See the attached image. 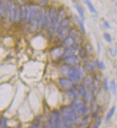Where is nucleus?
<instances>
[{"instance_id": "f257e3e1", "label": "nucleus", "mask_w": 117, "mask_h": 128, "mask_svg": "<svg viewBox=\"0 0 117 128\" xmlns=\"http://www.w3.org/2000/svg\"><path fill=\"white\" fill-rule=\"evenodd\" d=\"M59 112L61 119L73 128L78 123L80 117L75 113L70 105L62 106Z\"/></svg>"}, {"instance_id": "f03ea898", "label": "nucleus", "mask_w": 117, "mask_h": 128, "mask_svg": "<svg viewBox=\"0 0 117 128\" xmlns=\"http://www.w3.org/2000/svg\"><path fill=\"white\" fill-rule=\"evenodd\" d=\"M70 106L79 117L82 116H86L88 114V108L87 105L79 97H76L73 99Z\"/></svg>"}, {"instance_id": "7ed1b4c3", "label": "nucleus", "mask_w": 117, "mask_h": 128, "mask_svg": "<svg viewBox=\"0 0 117 128\" xmlns=\"http://www.w3.org/2000/svg\"><path fill=\"white\" fill-rule=\"evenodd\" d=\"M85 72V70L83 67H78V65L75 67H70L67 76L68 78L74 84L78 82L84 78Z\"/></svg>"}, {"instance_id": "20e7f679", "label": "nucleus", "mask_w": 117, "mask_h": 128, "mask_svg": "<svg viewBox=\"0 0 117 128\" xmlns=\"http://www.w3.org/2000/svg\"><path fill=\"white\" fill-rule=\"evenodd\" d=\"M66 10L60 7L57 10V16H56V19H55V25L52 30V35H58V33L59 31V27H60V24L61 20L66 17Z\"/></svg>"}, {"instance_id": "39448f33", "label": "nucleus", "mask_w": 117, "mask_h": 128, "mask_svg": "<svg viewBox=\"0 0 117 128\" xmlns=\"http://www.w3.org/2000/svg\"><path fill=\"white\" fill-rule=\"evenodd\" d=\"M57 16V10L54 7H51L48 10V25H47V29L48 31L52 34V30L55 25V19Z\"/></svg>"}, {"instance_id": "423d86ee", "label": "nucleus", "mask_w": 117, "mask_h": 128, "mask_svg": "<svg viewBox=\"0 0 117 128\" xmlns=\"http://www.w3.org/2000/svg\"><path fill=\"white\" fill-rule=\"evenodd\" d=\"M30 27L29 29L31 32H35L38 29H40L42 27V12H41V9L39 10L37 12L36 17L33 20L30 22Z\"/></svg>"}, {"instance_id": "0eeeda50", "label": "nucleus", "mask_w": 117, "mask_h": 128, "mask_svg": "<svg viewBox=\"0 0 117 128\" xmlns=\"http://www.w3.org/2000/svg\"><path fill=\"white\" fill-rule=\"evenodd\" d=\"M61 119L60 112L58 110H54L51 112L48 119V127L50 128H57L58 125Z\"/></svg>"}, {"instance_id": "6e6552de", "label": "nucleus", "mask_w": 117, "mask_h": 128, "mask_svg": "<svg viewBox=\"0 0 117 128\" xmlns=\"http://www.w3.org/2000/svg\"><path fill=\"white\" fill-rule=\"evenodd\" d=\"M21 10V15H20V21L25 23L29 20V7L27 4H22L20 6Z\"/></svg>"}, {"instance_id": "1a4fd4ad", "label": "nucleus", "mask_w": 117, "mask_h": 128, "mask_svg": "<svg viewBox=\"0 0 117 128\" xmlns=\"http://www.w3.org/2000/svg\"><path fill=\"white\" fill-rule=\"evenodd\" d=\"M58 83L59 85L65 90H70L73 85L74 84L72 82V81L70 80L69 78H66V77H61V78H59L58 79Z\"/></svg>"}, {"instance_id": "9d476101", "label": "nucleus", "mask_w": 117, "mask_h": 128, "mask_svg": "<svg viewBox=\"0 0 117 128\" xmlns=\"http://www.w3.org/2000/svg\"><path fill=\"white\" fill-rule=\"evenodd\" d=\"M28 7H29V20L28 21L30 22L36 17L37 12H39L40 9L39 8L38 5L34 3L29 4Z\"/></svg>"}, {"instance_id": "9b49d317", "label": "nucleus", "mask_w": 117, "mask_h": 128, "mask_svg": "<svg viewBox=\"0 0 117 128\" xmlns=\"http://www.w3.org/2000/svg\"><path fill=\"white\" fill-rule=\"evenodd\" d=\"M79 61H80L79 57L77 55H73L63 59V62L65 63V64H67L70 67L77 66L79 63Z\"/></svg>"}, {"instance_id": "f8f14e48", "label": "nucleus", "mask_w": 117, "mask_h": 128, "mask_svg": "<svg viewBox=\"0 0 117 128\" xmlns=\"http://www.w3.org/2000/svg\"><path fill=\"white\" fill-rule=\"evenodd\" d=\"M69 36H70L75 43H80L81 41V35L80 32L75 28H70Z\"/></svg>"}, {"instance_id": "ddd939ff", "label": "nucleus", "mask_w": 117, "mask_h": 128, "mask_svg": "<svg viewBox=\"0 0 117 128\" xmlns=\"http://www.w3.org/2000/svg\"><path fill=\"white\" fill-rule=\"evenodd\" d=\"M15 2L12 1H8V8H7V16L9 20H13L14 14H15Z\"/></svg>"}, {"instance_id": "4468645a", "label": "nucleus", "mask_w": 117, "mask_h": 128, "mask_svg": "<svg viewBox=\"0 0 117 128\" xmlns=\"http://www.w3.org/2000/svg\"><path fill=\"white\" fill-rule=\"evenodd\" d=\"M63 51H64V49H63V47H55V48L52 51V58L53 59L56 60L57 59L62 57Z\"/></svg>"}, {"instance_id": "2eb2a0df", "label": "nucleus", "mask_w": 117, "mask_h": 128, "mask_svg": "<svg viewBox=\"0 0 117 128\" xmlns=\"http://www.w3.org/2000/svg\"><path fill=\"white\" fill-rule=\"evenodd\" d=\"M70 33V28H65L60 29L58 33V38L60 41H63L67 37L69 36Z\"/></svg>"}, {"instance_id": "dca6fc26", "label": "nucleus", "mask_w": 117, "mask_h": 128, "mask_svg": "<svg viewBox=\"0 0 117 128\" xmlns=\"http://www.w3.org/2000/svg\"><path fill=\"white\" fill-rule=\"evenodd\" d=\"M42 12V27L46 28L48 25V10L46 9V7H42L41 9Z\"/></svg>"}, {"instance_id": "f3484780", "label": "nucleus", "mask_w": 117, "mask_h": 128, "mask_svg": "<svg viewBox=\"0 0 117 128\" xmlns=\"http://www.w3.org/2000/svg\"><path fill=\"white\" fill-rule=\"evenodd\" d=\"M93 93L91 90H86L85 92L84 93V96H82L84 102L87 105L88 104H91V101H93Z\"/></svg>"}, {"instance_id": "a211bd4d", "label": "nucleus", "mask_w": 117, "mask_h": 128, "mask_svg": "<svg viewBox=\"0 0 117 128\" xmlns=\"http://www.w3.org/2000/svg\"><path fill=\"white\" fill-rule=\"evenodd\" d=\"M8 1H0V17H4L7 15Z\"/></svg>"}, {"instance_id": "6ab92c4d", "label": "nucleus", "mask_w": 117, "mask_h": 128, "mask_svg": "<svg viewBox=\"0 0 117 128\" xmlns=\"http://www.w3.org/2000/svg\"><path fill=\"white\" fill-rule=\"evenodd\" d=\"M93 78L91 77V76H90V75H86V76H85L84 78V79H83V82H82V85H84V87H85V88H88V90L90 89V88H91L92 87V82H93Z\"/></svg>"}, {"instance_id": "aec40b11", "label": "nucleus", "mask_w": 117, "mask_h": 128, "mask_svg": "<svg viewBox=\"0 0 117 128\" xmlns=\"http://www.w3.org/2000/svg\"><path fill=\"white\" fill-rule=\"evenodd\" d=\"M89 125H90V116L86 115L80 122V125H78V128H88Z\"/></svg>"}, {"instance_id": "412c9836", "label": "nucleus", "mask_w": 117, "mask_h": 128, "mask_svg": "<svg viewBox=\"0 0 117 128\" xmlns=\"http://www.w3.org/2000/svg\"><path fill=\"white\" fill-rule=\"evenodd\" d=\"M20 15H21V10L20 6L15 2V14H14V18L13 20L15 22H18L20 20Z\"/></svg>"}, {"instance_id": "4be33fe9", "label": "nucleus", "mask_w": 117, "mask_h": 128, "mask_svg": "<svg viewBox=\"0 0 117 128\" xmlns=\"http://www.w3.org/2000/svg\"><path fill=\"white\" fill-rule=\"evenodd\" d=\"M84 69L85 71H88V72H94L95 70H96V64L94 62H93L92 61H88L87 62L85 65H84Z\"/></svg>"}, {"instance_id": "5701e85b", "label": "nucleus", "mask_w": 117, "mask_h": 128, "mask_svg": "<svg viewBox=\"0 0 117 128\" xmlns=\"http://www.w3.org/2000/svg\"><path fill=\"white\" fill-rule=\"evenodd\" d=\"M74 43H75L74 40L70 36H68L63 41V46L64 48H70V47H71L73 46V44Z\"/></svg>"}, {"instance_id": "b1692460", "label": "nucleus", "mask_w": 117, "mask_h": 128, "mask_svg": "<svg viewBox=\"0 0 117 128\" xmlns=\"http://www.w3.org/2000/svg\"><path fill=\"white\" fill-rule=\"evenodd\" d=\"M67 96L70 99H74L77 96V87L73 85L70 90L67 91Z\"/></svg>"}, {"instance_id": "393cba45", "label": "nucleus", "mask_w": 117, "mask_h": 128, "mask_svg": "<svg viewBox=\"0 0 117 128\" xmlns=\"http://www.w3.org/2000/svg\"><path fill=\"white\" fill-rule=\"evenodd\" d=\"M70 24V20L68 17H65L63 18L60 24V27H59V30L62 29V28H69V25Z\"/></svg>"}, {"instance_id": "a878e982", "label": "nucleus", "mask_w": 117, "mask_h": 128, "mask_svg": "<svg viewBox=\"0 0 117 128\" xmlns=\"http://www.w3.org/2000/svg\"><path fill=\"white\" fill-rule=\"evenodd\" d=\"M74 7H75V8L76 9V10H77V12H78V13L79 16H80V18H81V19H84V9L81 7V5H79L78 3L74 2Z\"/></svg>"}, {"instance_id": "bb28decb", "label": "nucleus", "mask_w": 117, "mask_h": 128, "mask_svg": "<svg viewBox=\"0 0 117 128\" xmlns=\"http://www.w3.org/2000/svg\"><path fill=\"white\" fill-rule=\"evenodd\" d=\"M75 51L73 49V48L70 47V48H66L63 51V58H66V57H70V56H73L74 55V53Z\"/></svg>"}, {"instance_id": "cd10ccee", "label": "nucleus", "mask_w": 117, "mask_h": 128, "mask_svg": "<svg viewBox=\"0 0 117 128\" xmlns=\"http://www.w3.org/2000/svg\"><path fill=\"white\" fill-rule=\"evenodd\" d=\"M86 91V88L85 87H84V85L82 84L79 85L78 87H77V96L78 97H82L84 96V93Z\"/></svg>"}, {"instance_id": "c85d7f7f", "label": "nucleus", "mask_w": 117, "mask_h": 128, "mask_svg": "<svg viewBox=\"0 0 117 128\" xmlns=\"http://www.w3.org/2000/svg\"><path fill=\"white\" fill-rule=\"evenodd\" d=\"M75 20L77 21V23H78L79 26H80V28H81V31H82L83 33H85V26H84V22L82 20V19L80 18V17H78L77 15H75Z\"/></svg>"}, {"instance_id": "c756f323", "label": "nucleus", "mask_w": 117, "mask_h": 128, "mask_svg": "<svg viewBox=\"0 0 117 128\" xmlns=\"http://www.w3.org/2000/svg\"><path fill=\"white\" fill-rule=\"evenodd\" d=\"M84 2H85V4L87 5V7H88V9H89V10H90V12H91V13H93V14H97L96 10L95 9V7H93V5L92 4V3H91L90 1L86 0V1H84Z\"/></svg>"}, {"instance_id": "7c9ffc66", "label": "nucleus", "mask_w": 117, "mask_h": 128, "mask_svg": "<svg viewBox=\"0 0 117 128\" xmlns=\"http://www.w3.org/2000/svg\"><path fill=\"white\" fill-rule=\"evenodd\" d=\"M115 112H116V107H115V106H113V107L109 110V112H108V114H106V119H105V121H106V122H109V121L112 118V116H114Z\"/></svg>"}, {"instance_id": "2f4dec72", "label": "nucleus", "mask_w": 117, "mask_h": 128, "mask_svg": "<svg viewBox=\"0 0 117 128\" xmlns=\"http://www.w3.org/2000/svg\"><path fill=\"white\" fill-rule=\"evenodd\" d=\"M88 53L85 50V48L84 47H80L78 49V56L81 57V59H84L87 57Z\"/></svg>"}, {"instance_id": "473e14b6", "label": "nucleus", "mask_w": 117, "mask_h": 128, "mask_svg": "<svg viewBox=\"0 0 117 128\" xmlns=\"http://www.w3.org/2000/svg\"><path fill=\"white\" fill-rule=\"evenodd\" d=\"M70 66H68L67 64H64L63 66H61L60 67V73H62L63 75H68V72L70 70Z\"/></svg>"}, {"instance_id": "72a5a7b5", "label": "nucleus", "mask_w": 117, "mask_h": 128, "mask_svg": "<svg viewBox=\"0 0 117 128\" xmlns=\"http://www.w3.org/2000/svg\"><path fill=\"white\" fill-rule=\"evenodd\" d=\"M58 128H73L70 125H68L66 122H64L62 119H60L58 125Z\"/></svg>"}, {"instance_id": "f704fd0d", "label": "nucleus", "mask_w": 117, "mask_h": 128, "mask_svg": "<svg viewBox=\"0 0 117 128\" xmlns=\"http://www.w3.org/2000/svg\"><path fill=\"white\" fill-rule=\"evenodd\" d=\"M0 128H8L7 119L4 116H1L0 118Z\"/></svg>"}, {"instance_id": "c9c22d12", "label": "nucleus", "mask_w": 117, "mask_h": 128, "mask_svg": "<svg viewBox=\"0 0 117 128\" xmlns=\"http://www.w3.org/2000/svg\"><path fill=\"white\" fill-rule=\"evenodd\" d=\"M95 64H96V67H97L99 69H100L101 70H105V65H104V64L102 62H100L99 60H96V62H95Z\"/></svg>"}, {"instance_id": "e433bc0d", "label": "nucleus", "mask_w": 117, "mask_h": 128, "mask_svg": "<svg viewBox=\"0 0 117 128\" xmlns=\"http://www.w3.org/2000/svg\"><path fill=\"white\" fill-rule=\"evenodd\" d=\"M100 124H101V118L100 116H99L98 118L96 119V122H95V123H94V125H93L92 128H99Z\"/></svg>"}, {"instance_id": "4c0bfd02", "label": "nucleus", "mask_w": 117, "mask_h": 128, "mask_svg": "<svg viewBox=\"0 0 117 128\" xmlns=\"http://www.w3.org/2000/svg\"><path fill=\"white\" fill-rule=\"evenodd\" d=\"M84 48H85V50H86L87 53L91 54V53H93V47H92V46H91L90 44H87L85 46V47H84Z\"/></svg>"}, {"instance_id": "58836bf2", "label": "nucleus", "mask_w": 117, "mask_h": 128, "mask_svg": "<svg viewBox=\"0 0 117 128\" xmlns=\"http://www.w3.org/2000/svg\"><path fill=\"white\" fill-rule=\"evenodd\" d=\"M109 87H110V89H111V91L113 93H115V92H116L117 85H116V83H115V82H114V80L111 81V82H110V86H109Z\"/></svg>"}, {"instance_id": "ea45409f", "label": "nucleus", "mask_w": 117, "mask_h": 128, "mask_svg": "<svg viewBox=\"0 0 117 128\" xmlns=\"http://www.w3.org/2000/svg\"><path fill=\"white\" fill-rule=\"evenodd\" d=\"M103 38H105V40H106L107 42H109V43H111L112 39H111V35H110L109 33H104V34H103Z\"/></svg>"}, {"instance_id": "a19ab883", "label": "nucleus", "mask_w": 117, "mask_h": 128, "mask_svg": "<svg viewBox=\"0 0 117 128\" xmlns=\"http://www.w3.org/2000/svg\"><path fill=\"white\" fill-rule=\"evenodd\" d=\"M103 88L105 91H108L109 90V82H108V79L107 78H105L103 80Z\"/></svg>"}, {"instance_id": "79ce46f5", "label": "nucleus", "mask_w": 117, "mask_h": 128, "mask_svg": "<svg viewBox=\"0 0 117 128\" xmlns=\"http://www.w3.org/2000/svg\"><path fill=\"white\" fill-rule=\"evenodd\" d=\"M102 77H103V75L100 73V72H98V73H96L95 75H94V79L96 80H99V81H100L101 79H102Z\"/></svg>"}, {"instance_id": "37998d69", "label": "nucleus", "mask_w": 117, "mask_h": 128, "mask_svg": "<svg viewBox=\"0 0 117 128\" xmlns=\"http://www.w3.org/2000/svg\"><path fill=\"white\" fill-rule=\"evenodd\" d=\"M28 128H38V125L37 123H33Z\"/></svg>"}, {"instance_id": "c03bdc74", "label": "nucleus", "mask_w": 117, "mask_h": 128, "mask_svg": "<svg viewBox=\"0 0 117 128\" xmlns=\"http://www.w3.org/2000/svg\"><path fill=\"white\" fill-rule=\"evenodd\" d=\"M103 25H104V26H105L106 28H110V25H109V23H108V22L104 21Z\"/></svg>"}, {"instance_id": "a18cd8bd", "label": "nucleus", "mask_w": 117, "mask_h": 128, "mask_svg": "<svg viewBox=\"0 0 117 128\" xmlns=\"http://www.w3.org/2000/svg\"><path fill=\"white\" fill-rule=\"evenodd\" d=\"M39 3L40 4H42V5H44V4H47L48 3V1H39Z\"/></svg>"}, {"instance_id": "49530a36", "label": "nucleus", "mask_w": 117, "mask_h": 128, "mask_svg": "<svg viewBox=\"0 0 117 128\" xmlns=\"http://www.w3.org/2000/svg\"><path fill=\"white\" fill-rule=\"evenodd\" d=\"M39 128H48V126H46V125H42V126H40Z\"/></svg>"}, {"instance_id": "de8ad7c7", "label": "nucleus", "mask_w": 117, "mask_h": 128, "mask_svg": "<svg viewBox=\"0 0 117 128\" xmlns=\"http://www.w3.org/2000/svg\"><path fill=\"white\" fill-rule=\"evenodd\" d=\"M48 128H50V127H48Z\"/></svg>"}, {"instance_id": "09e8293b", "label": "nucleus", "mask_w": 117, "mask_h": 128, "mask_svg": "<svg viewBox=\"0 0 117 128\" xmlns=\"http://www.w3.org/2000/svg\"></svg>"}]
</instances>
